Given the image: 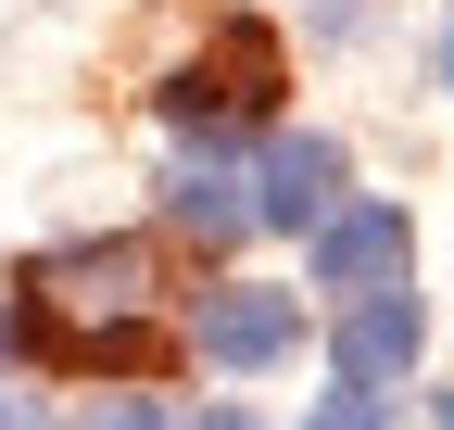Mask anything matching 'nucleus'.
Returning a JSON list of instances; mask_svg holds the SVG:
<instances>
[{
    "mask_svg": "<svg viewBox=\"0 0 454 430\" xmlns=\"http://www.w3.org/2000/svg\"><path fill=\"white\" fill-rule=\"evenodd\" d=\"M152 115L177 127V139H202V152H253V139L278 127V38H265L253 13L202 26V51H177V64H164Z\"/></svg>",
    "mask_w": 454,
    "mask_h": 430,
    "instance_id": "obj_1",
    "label": "nucleus"
},
{
    "mask_svg": "<svg viewBox=\"0 0 454 430\" xmlns=\"http://www.w3.org/2000/svg\"><path fill=\"white\" fill-rule=\"evenodd\" d=\"M240 190H253V228H316V215L354 190V152H340L328 127H265L253 152H240Z\"/></svg>",
    "mask_w": 454,
    "mask_h": 430,
    "instance_id": "obj_2",
    "label": "nucleus"
},
{
    "mask_svg": "<svg viewBox=\"0 0 454 430\" xmlns=\"http://www.w3.org/2000/svg\"><path fill=\"white\" fill-rule=\"evenodd\" d=\"M303 241H316V291H340V304L417 279V215H404V203H354V190H340Z\"/></svg>",
    "mask_w": 454,
    "mask_h": 430,
    "instance_id": "obj_3",
    "label": "nucleus"
},
{
    "mask_svg": "<svg viewBox=\"0 0 454 430\" xmlns=\"http://www.w3.org/2000/svg\"><path fill=\"white\" fill-rule=\"evenodd\" d=\"M190 342H202V367H227V380H265V367H291V354H303V291L227 279V291H202Z\"/></svg>",
    "mask_w": 454,
    "mask_h": 430,
    "instance_id": "obj_4",
    "label": "nucleus"
},
{
    "mask_svg": "<svg viewBox=\"0 0 454 430\" xmlns=\"http://www.w3.org/2000/svg\"><path fill=\"white\" fill-rule=\"evenodd\" d=\"M340 380H366V393H391V380H404V367L429 354V304L404 291V279H391V291H354V304H340Z\"/></svg>",
    "mask_w": 454,
    "mask_h": 430,
    "instance_id": "obj_5",
    "label": "nucleus"
},
{
    "mask_svg": "<svg viewBox=\"0 0 454 430\" xmlns=\"http://www.w3.org/2000/svg\"><path fill=\"white\" fill-rule=\"evenodd\" d=\"M164 228L227 253V241H253V190H240V152H202L177 139V165H164Z\"/></svg>",
    "mask_w": 454,
    "mask_h": 430,
    "instance_id": "obj_6",
    "label": "nucleus"
},
{
    "mask_svg": "<svg viewBox=\"0 0 454 430\" xmlns=\"http://www.w3.org/2000/svg\"><path fill=\"white\" fill-rule=\"evenodd\" d=\"M139 279H152V241H51V253H38V291H51V316L139 304Z\"/></svg>",
    "mask_w": 454,
    "mask_h": 430,
    "instance_id": "obj_7",
    "label": "nucleus"
},
{
    "mask_svg": "<svg viewBox=\"0 0 454 430\" xmlns=\"http://www.w3.org/2000/svg\"><path fill=\"white\" fill-rule=\"evenodd\" d=\"M64 430H177V418H164V393H101V405L64 418Z\"/></svg>",
    "mask_w": 454,
    "mask_h": 430,
    "instance_id": "obj_8",
    "label": "nucleus"
},
{
    "mask_svg": "<svg viewBox=\"0 0 454 430\" xmlns=\"http://www.w3.org/2000/svg\"><path fill=\"white\" fill-rule=\"evenodd\" d=\"M316 430H391V405H379V393H366V380H340V393H328V405H316Z\"/></svg>",
    "mask_w": 454,
    "mask_h": 430,
    "instance_id": "obj_9",
    "label": "nucleus"
},
{
    "mask_svg": "<svg viewBox=\"0 0 454 430\" xmlns=\"http://www.w3.org/2000/svg\"><path fill=\"white\" fill-rule=\"evenodd\" d=\"M0 430H38V405H26V393H0Z\"/></svg>",
    "mask_w": 454,
    "mask_h": 430,
    "instance_id": "obj_10",
    "label": "nucleus"
},
{
    "mask_svg": "<svg viewBox=\"0 0 454 430\" xmlns=\"http://www.w3.org/2000/svg\"><path fill=\"white\" fill-rule=\"evenodd\" d=\"M429 64H442V89H454V26H442V51H429Z\"/></svg>",
    "mask_w": 454,
    "mask_h": 430,
    "instance_id": "obj_11",
    "label": "nucleus"
},
{
    "mask_svg": "<svg viewBox=\"0 0 454 430\" xmlns=\"http://www.w3.org/2000/svg\"><path fill=\"white\" fill-rule=\"evenodd\" d=\"M202 430H265V418H240V405H227V418H202Z\"/></svg>",
    "mask_w": 454,
    "mask_h": 430,
    "instance_id": "obj_12",
    "label": "nucleus"
},
{
    "mask_svg": "<svg viewBox=\"0 0 454 430\" xmlns=\"http://www.w3.org/2000/svg\"><path fill=\"white\" fill-rule=\"evenodd\" d=\"M0 354H13V316H0Z\"/></svg>",
    "mask_w": 454,
    "mask_h": 430,
    "instance_id": "obj_13",
    "label": "nucleus"
},
{
    "mask_svg": "<svg viewBox=\"0 0 454 430\" xmlns=\"http://www.w3.org/2000/svg\"><path fill=\"white\" fill-rule=\"evenodd\" d=\"M442 430H454V393H442Z\"/></svg>",
    "mask_w": 454,
    "mask_h": 430,
    "instance_id": "obj_14",
    "label": "nucleus"
}]
</instances>
